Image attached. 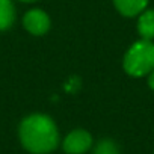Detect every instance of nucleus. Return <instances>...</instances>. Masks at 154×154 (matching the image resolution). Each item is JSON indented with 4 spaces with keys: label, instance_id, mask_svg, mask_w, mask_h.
I'll list each match as a JSON object with an SVG mask.
<instances>
[{
    "label": "nucleus",
    "instance_id": "7",
    "mask_svg": "<svg viewBox=\"0 0 154 154\" xmlns=\"http://www.w3.org/2000/svg\"><path fill=\"white\" fill-rule=\"evenodd\" d=\"M15 21V6L12 0H0V32L9 29Z\"/></svg>",
    "mask_w": 154,
    "mask_h": 154
},
{
    "label": "nucleus",
    "instance_id": "8",
    "mask_svg": "<svg viewBox=\"0 0 154 154\" xmlns=\"http://www.w3.org/2000/svg\"><path fill=\"white\" fill-rule=\"evenodd\" d=\"M92 154H119V148L112 139H101L95 143Z\"/></svg>",
    "mask_w": 154,
    "mask_h": 154
},
{
    "label": "nucleus",
    "instance_id": "1",
    "mask_svg": "<svg viewBox=\"0 0 154 154\" xmlns=\"http://www.w3.org/2000/svg\"><path fill=\"white\" fill-rule=\"evenodd\" d=\"M21 145L32 154H48L59 143V130L54 121L44 113L26 116L18 127Z\"/></svg>",
    "mask_w": 154,
    "mask_h": 154
},
{
    "label": "nucleus",
    "instance_id": "9",
    "mask_svg": "<svg viewBox=\"0 0 154 154\" xmlns=\"http://www.w3.org/2000/svg\"><path fill=\"white\" fill-rule=\"evenodd\" d=\"M148 86L154 91V69L148 74Z\"/></svg>",
    "mask_w": 154,
    "mask_h": 154
},
{
    "label": "nucleus",
    "instance_id": "6",
    "mask_svg": "<svg viewBox=\"0 0 154 154\" xmlns=\"http://www.w3.org/2000/svg\"><path fill=\"white\" fill-rule=\"evenodd\" d=\"M137 33L140 39H146V41L154 39V9H145L143 12L139 14Z\"/></svg>",
    "mask_w": 154,
    "mask_h": 154
},
{
    "label": "nucleus",
    "instance_id": "5",
    "mask_svg": "<svg viewBox=\"0 0 154 154\" xmlns=\"http://www.w3.org/2000/svg\"><path fill=\"white\" fill-rule=\"evenodd\" d=\"M116 11L124 17H136L145 11L148 0H113Z\"/></svg>",
    "mask_w": 154,
    "mask_h": 154
},
{
    "label": "nucleus",
    "instance_id": "10",
    "mask_svg": "<svg viewBox=\"0 0 154 154\" xmlns=\"http://www.w3.org/2000/svg\"><path fill=\"white\" fill-rule=\"evenodd\" d=\"M23 3H33V2H38V0H20Z\"/></svg>",
    "mask_w": 154,
    "mask_h": 154
},
{
    "label": "nucleus",
    "instance_id": "4",
    "mask_svg": "<svg viewBox=\"0 0 154 154\" xmlns=\"http://www.w3.org/2000/svg\"><path fill=\"white\" fill-rule=\"evenodd\" d=\"M50 17L42 9H30L23 17V26L24 29L35 36H42L50 29Z\"/></svg>",
    "mask_w": 154,
    "mask_h": 154
},
{
    "label": "nucleus",
    "instance_id": "2",
    "mask_svg": "<svg viewBox=\"0 0 154 154\" xmlns=\"http://www.w3.org/2000/svg\"><path fill=\"white\" fill-rule=\"evenodd\" d=\"M122 66L131 77L148 75L154 69V42L139 39L131 44L124 54Z\"/></svg>",
    "mask_w": 154,
    "mask_h": 154
},
{
    "label": "nucleus",
    "instance_id": "3",
    "mask_svg": "<svg viewBox=\"0 0 154 154\" xmlns=\"http://www.w3.org/2000/svg\"><path fill=\"white\" fill-rule=\"evenodd\" d=\"M91 146H92V136L89 131L83 128H75L69 131L62 142V148L66 154H85L86 151L91 149Z\"/></svg>",
    "mask_w": 154,
    "mask_h": 154
}]
</instances>
